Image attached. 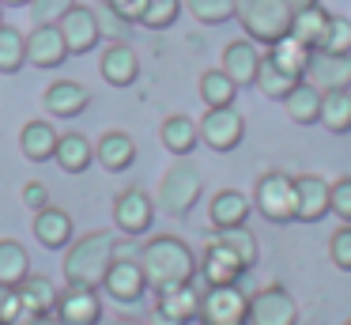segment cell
Instances as JSON below:
<instances>
[{
	"mask_svg": "<svg viewBox=\"0 0 351 325\" xmlns=\"http://www.w3.org/2000/svg\"><path fill=\"white\" fill-rule=\"evenodd\" d=\"M23 204L31 212L49 208V186H46V181H27V186H23Z\"/></svg>",
	"mask_w": 351,
	"mask_h": 325,
	"instance_id": "cell-45",
	"label": "cell"
},
{
	"mask_svg": "<svg viewBox=\"0 0 351 325\" xmlns=\"http://www.w3.org/2000/svg\"><path fill=\"white\" fill-rule=\"evenodd\" d=\"M159 295V302H155V310H162V314H170L174 322H182V325H189V322H197V314H200V287L193 284H178V287H167V291H155Z\"/></svg>",
	"mask_w": 351,
	"mask_h": 325,
	"instance_id": "cell-25",
	"label": "cell"
},
{
	"mask_svg": "<svg viewBox=\"0 0 351 325\" xmlns=\"http://www.w3.org/2000/svg\"><path fill=\"white\" fill-rule=\"evenodd\" d=\"M152 219H155V201L144 189L132 186L114 197V223L125 238H140L144 231H152Z\"/></svg>",
	"mask_w": 351,
	"mask_h": 325,
	"instance_id": "cell-11",
	"label": "cell"
},
{
	"mask_svg": "<svg viewBox=\"0 0 351 325\" xmlns=\"http://www.w3.org/2000/svg\"><path fill=\"white\" fill-rule=\"evenodd\" d=\"M306 80L317 91H351V57H332V53H313Z\"/></svg>",
	"mask_w": 351,
	"mask_h": 325,
	"instance_id": "cell-20",
	"label": "cell"
},
{
	"mask_svg": "<svg viewBox=\"0 0 351 325\" xmlns=\"http://www.w3.org/2000/svg\"><path fill=\"white\" fill-rule=\"evenodd\" d=\"M159 140H162V148H167L170 155H178V159L193 155V148L200 144L197 121L185 117V113H170V117H162V125H159Z\"/></svg>",
	"mask_w": 351,
	"mask_h": 325,
	"instance_id": "cell-26",
	"label": "cell"
},
{
	"mask_svg": "<svg viewBox=\"0 0 351 325\" xmlns=\"http://www.w3.org/2000/svg\"><path fill=\"white\" fill-rule=\"evenodd\" d=\"M185 12L197 15L208 27H219V23H230L238 12V0H185Z\"/></svg>",
	"mask_w": 351,
	"mask_h": 325,
	"instance_id": "cell-38",
	"label": "cell"
},
{
	"mask_svg": "<svg viewBox=\"0 0 351 325\" xmlns=\"http://www.w3.org/2000/svg\"><path fill=\"white\" fill-rule=\"evenodd\" d=\"M57 140H61V133H57L49 121H42V117H31L23 128H19V151H23L31 163H46V159H53Z\"/></svg>",
	"mask_w": 351,
	"mask_h": 325,
	"instance_id": "cell-24",
	"label": "cell"
},
{
	"mask_svg": "<svg viewBox=\"0 0 351 325\" xmlns=\"http://www.w3.org/2000/svg\"><path fill=\"white\" fill-rule=\"evenodd\" d=\"M106 8L114 15H121L125 23H140V15H144L147 0H106Z\"/></svg>",
	"mask_w": 351,
	"mask_h": 325,
	"instance_id": "cell-46",
	"label": "cell"
},
{
	"mask_svg": "<svg viewBox=\"0 0 351 325\" xmlns=\"http://www.w3.org/2000/svg\"><path fill=\"white\" fill-rule=\"evenodd\" d=\"M34 238L42 242L46 249H69L72 242V216L64 208H57V204H49V208L34 212Z\"/></svg>",
	"mask_w": 351,
	"mask_h": 325,
	"instance_id": "cell-23",
	"label": "cell"
},
{
	"mask_svg": "<svg viewBox=\"0 0 351 325\" xmlns=\"http://www.w3.org/2000/svg\"><path fill=\"white\" fill-rule=\"evenodd\" d=\"M72 4H76V0H31L27 8L34 12V19H38V23H57Z\"/></svg>",
	"mask_w": 351,
	"mask_h": 325,
	"instance_id": "cell-43",
	"label": "cell"
},
{
	"mask_svg": "<svg viewBox=\"0 0 351 325\" xmlns=\"http://www.w3.org/2000/svg\"><path fill=\"white\" fill-rule=\"evenodd\" d=\"M234 19H242V30L250 42L257 45H276L280 38L291 34V12L283 0H238V12Z\"/></svg>",
	"mask_w": 351,
	"mask_h": 325,
	"instance_id": "cell-3",
	"label": "cell"
},
{
	"mask_svg": "<svg viewBox=\"0 0 351 325\" xmlns=\"http://www.w3.org/2000/svg\"><path fill=\"white\" fill-rule=\"evenodd\" d=\"M114 325H144V322H132V317H117Z\"/></svg>",
	"mask_w": 351,
	"mask_h": 325,
	"instance_id": "cell-51",
	"label": "cell"
},
{
	"mask_svg": "<svg viewBox=\"0 0 351 325\" xmlns=\"http://www.w3.org/2000/svg\"><path fill=\"white\" fill-rule=\"evenodd\" d=\"M23 317V302H19L16 287H4L0 284V325H16Z\"/></svg>",
	"mask_w": 351,
	"mask_h": 325,
	"instance_id": "cell-42",
	"label": "cell"
},
{
	"mask_svg": "<svg viewBox=\"0 0 351 325\" xmlns=\"http://www.w3.org/2000/svg\"><path fill=\"white\" fill-rule=\"evenodd\" d=\"M215 238H219V242H227V246L234 249L238 257H242V265H245V269H253V265H257L261 246H257V234H253L250 227H227V231H215Z\"/></svg>",
	"mask_w": 351,
	"mask_h": 325,
	"instance_id": "cell-37",
	"label": "cell"
},
{
	"mask_svg": "<svg viewBox=\"0 0 351 325\" xmlns=\"http://www.w3.org/2000/svg\"><path fill=\"white\" fill-rule=\"evenodd\" d=\"M99 72H102V80H106L110 87H132V83H136V76H140L136 49H132L129 42L106 45V49H102V57H99Z\"/></svg>",
	"mask_w": 351,
	"mask_h": 325,
	"instance_id": "cell-17",
	"label": "cell"
},
{
	"mask_svg": "<svg viewBox=\"0 0 351 325\" xmlns=\"http://www.w3.org/2000/svg\"><path fill=\"white\" fill-rule=\"evenodd\" d=\"M16 291H19V302H23V317H49L57 310V299H61V287L46 272H31Z\"/></svg>",
	"mask_w": 351,
	"mask_h": 325,
	"instance_id": "cell-18",
	"label": "cell"
},
{
	"mask_svg": "<svg viewBox=\"0 0 351 325\" xmlns=\"http://www.w3.org/2000/svg\"><path fill=\"white\" fill-rule=\"evenodd\" d=\"M325 23H328V12L321 4L302 8V12H295V19H291V38H295V42H302L306 49H317Z\"/></svg>",
	"mask_w": 351,
	"mask_h": 325,
	"instance_id": "cell-34",
	"label": "cell"
},
{
	"mask_svg": "<svg viewBox=\"0 0 351 325\" xmlns=\"http://www.w3.org/2000/svg\"><path fill=\"white\" fill-rule=\"evenodd\" d=\"M253 208L268 223H295V178L287 170H268L253 186Z\"/></svg>",
	"mask_w": 351,
	"mask_h": 325,
	"instance_id": "cell-5",
	"label": "cell"
},
{
	"mask_svg": "<svg viewBox=\"0 0 351 325\" xmlns=\"http://www.w3.org/2000/svg\"><path fill=\"white\" fill-rule=\"evenodd\" d=\"M302 80H295V76H287L283 68H276L272 60L261 53V68H257V80H253V87L261 91L265 98H272V102H283V98L291 95V91L298 87Z\"/></svg>",
	"mask_w": 351,
	"mask_h": 325,
	"instance_id": "cell-32",
	"label": "cell"
},
{
	"mask_svg": "<svg viewBox=\"0 0 351 325\" xmlns=\"http://www.w3.org/2000/svg\"><path fill=\"white\" fill-rule=\"evenodd\" d=\"M95 15H99V30H102V34L110 30V34H114V42H125V30H129V23H125L121 15H114L106 4L95 8Z\"/></svg>",
	"mask_w": 351,
	"mask_h": 325,
	"instance_id": "cell-44",
	"label": "cell"
},
{
	"mask_svg": "<svg viewBox=\"0 0 351 325\" xmlns=\"http://www.w3.org/2000/svg\"><path fill=\"white\" fill-rule=\"evenodd\" d=\"M250 325H298V302L283 284H268L250 295Z\"/></svg>",
	"mask_w": 351,
	"mask_h": 325,
	"instance_id": "cell-8",
	"label": "cell"
},
{
	"mask_svg": "<svg viewBox=\"0 0 351 325\" xmlns=\"http://www.w3.org/2000/svg\"><path fill=\"white\" fill-rule=\"evenodd\" d=\"M204 193V181H200V170L193 163H174L167 174H162L159 189H155V208L167 212L170 219H182L193 212V204Z\"/></svg>",
	"mask_w": 351,
	"mask_h": 325,
	"instance_id": "cell-4",
	"label": "cell"
},
{
	"mask_svg": "<svg viewBox=\"0 0 351 325\" xmlns=\"http://www.w3.org/2000/svg\"><path fill=\"white\" fill-rule=\"evenodd\" d=\"M313 53H332V57H351V19L348 15H328L321 42Z\"/></svg>",
	"mask_w": 351,
	"mask_h": 325,
	"instance_id": "cell-36",
	"label": "cell"
},
{
	"mask_svg": "<svg viewBox=\"0 0 351 325\" xmlns=\"http://www.w3.org/2000/svg\"><path fill=\"white\" fill-rule=\"evenodd\" d=\"M95 163H102L110 174L129 170V166L136 163V140H132L129 133H121V128H110V133H102L99 144H95Z\"/></svg>",
	"mask_w": 351,
	"mask_h": 325,
	"instance_id": "cell-21",
	"label": "cell"
},
{
	"mask_svg": "<svg viewBox=\"0 0 351 325\" xmlns=\"http://www.w3.org/2000/svg\"><path fill=\"white\" fill-rule=\"evenodd\" d=\"M147 325H182V322H174L170 314H162V310H152V322Z\"/></svg>",
	"mask_w": 351,
	"mask_h": 325,
	"instance_id": "cell-47",
	"label": "cell"
},
{
	"mask_svg": "<svg viewBox=\"0 0 351 325\" xmlns=\"http://www.w3.org/2000/svg\"><path fill=\"white\" fill-rule=\"evenodd\" d=\"M0 4H4V8H27L31 0H0Z\"/></svg>",
	"mask_w": 351,
	"mask_h": 325,
	"instance_id": "cell-50",
	"label": "cell"
},
{
	"mask_svg": "<svg viewBox=\"0 0 351 325\" xmlns=\"http://www.w3.org/2000/svg\"><path fill=\"white\" fill-rule=\"evenodd\" d=\"M200 325H250V295L238 284H219L200 291Z\"/></svg>",
	"mask_w": 351,
	"mask_h": 325,
	"instance_id": "cell-6",
	"label": "cell"
},
{
	"mask_svg": "<svg viewBox=\"0 0 351 325\" xmlns=\"http://www.w3.org/2000/svg\"><path fill=\"white\" fill-rule=\"evenodd\" d=\"M27 65V34L0 23V76H16Z\"/></svg>",
	"mask_w": 351,
	"mask_h": 325,
	"instance_id": "cell-33",
	"label": "cell"
},
{
	"mask_svg": "<svg viewBox=\"0 0 351 325\" xmlns=\"http://www.w3.org/2000/svg\"><path fill=\"white\" fill-rule=\"evenodd\" d=\"M328 189H332V212L343 219V223H351V178H336V181H328Z\"/></svg>",
	"mask_w": 351,
	"mask_h": 325,
	"instance_id": "cell-41",
	"label": "cell"
},
{
	"mask_svg": "<svg viewBox=\"0 0 351 325\" xmlns=\"http://www.w3.org/2000/svg\"><path fill=\"white\" fill-rule=\"evenodd\" d=\"M200 98H204V106H234L238 83L230 80L223 68H208V72L200 76Z\"/></svg>",
	"mask_w": 351,
	"mask_h": 325,
	"instance_id": "cell-35",
	"label": "cell"
},
{
	"mask_svg": "<svg viewBox=\"0 0 351 325\" xmlns=\"http://www.w3.org/2000/svg\"><path fill=\"white\" fill-rule=\"evenodd\" d=\"M57 27H61V38H64V45H69V57L72 53L84 57V53L99 49V42H102L99 15H95L91 4H72L69 12L57 19Z\"/></svg>",
	"mask_w": 351,
	"mask_h": 325,
	"instance_id": "cell-9",
	"label": "cell"
},
{
	"mask_svg": "<svg viewBox=\"0 0 351 325\" xmlns=\"http://www.w3.org/2000/svg\"><path fill=\"white\" fill-rule=\"evenodd\" d=\"M197 133H200V140H204L208 148L223 155V151H234L238 144H242L245 117H242L238 106H208L204 117L197 121Z\"/></svg>",
	"mask_w": 351,
	"mask_h": 325,
	"instance_id": "cell-7",
	"label": "cell"
},
{
	"mask_svg": "<svg viewBox=\"0 0 351 325\" xmlns=\"http://www.w3.org/2000/svg\"><path fill=\"white\" fill-rule=\"evenodd\" d=\"M53 159H57V166H61L64 174H84L87 166H91V159H95V148H91V140H87V136L64 133L61 140H57Z\"/></svg>",
	"mask_w": 351,
	"mask_h": 325,
	"instance_id": "cell-30",
	"label": "cell"
},
{
	"mask_svg": "<svg viewBox=\"0 0 351 325\" xmlns=\"http://www.w3.org/2000/svg\"><path fill=\"white\" fill-rule=\"evenodd\" d=\"M328 254H332V265L343 272H351V223L336 227L332 238H328Z\"/></svg>",
	"mask_w": 351,
	"mask_h": 325,
	"instance_id": "cell-40",
	"label": "cell"
},
{
	"mask_svg": "<svg viewBox=\"0 0 351 325\" xmlns=\"http://www.w3.org/2000/svg\"><path fill=\"white\" fill-rule=\"evenodd\" d=\"M197 272L204 276L208 287H219V284H238V280H242L250 269H245L242 257H238L227 242H219L212 234V238H208V246H204V254H200V261H197Z\"/></svg>",
	"mask_w": 351,
	"mask_h": 325,
	"instance_id": "cell-10",
	"label": "cell"
},
{
	"mask_svg": "<svg viewBox=\"0 0 351 325\" xmlns=\"http://www.w3.org/2000/svg\"><path fill=\"white\" fill-rule=\"evenodd\" d=\"M27 325H61V322H57V317L49 314V317H31V322H27Z\"/></svg>",
	"mask_w": 351,
	"mask_h": 325,
	"instance_id": "cell-49",
	"label": "cell"
},
{
	"mask_svg": "<svg viewBox=\"0 0 351 325\" xmlns=\"http://www.w3.org/2000/svg\"><path fill=\"white\" fill-rule=\"evenodd\" d=\"M42 106H46L53 117L69 121V117H80V113L91 106V91L76 80H53L46 87V95H42Z\"/></svg>",
	"mask_w": 351,
	"mask_h": 325,
	"instance_id": "cell-16",
	"label": "cell"
},
{
	"mask_svg": "<svg viewBox=\"0 0 351 325\" xmlns=\"http://www.w3.org/2000/svg\"><path fill=\"white\" fill-rule=\"evenodd\" d=\"M219 68L238 83V87H250V83L257 80V68H261V49H257V42H250V38H234V42H227Z\"/></svg>",
	"mask_w": 351,
	"mask_h": 325,
	"instance_id": "cell-19",
	"label": "cell"
},
{
	"mask_svg": "<svg viewBox=\"0 0 351 325\" xmlns=\"http://www.w3.org/2000/svg\"><path fill=\"white\" fill-rule=\"evenodd\" d=\"M114 257H117V234L114 231H91L84 238L69 242L64 261H61L64 284L69 287H99L106 269L114 265Z\"/></svg>",
	"mask_w": 351,
	"mask_h": 325,
	"instance_id": "cell-2",
	"label": "cell"
},
{
	"mask_svg": "<svg viewBox=\"0 0 351 325\" xmlns=\"http://www.w3.org/2000/svg\"><path fill=\"white\" fill-rule=\"evenodd\" d=\"M102 291L110 295L114 302H125V306H132V302L144 299L147 284H144V272H140V261L136 257H114V265L106 269V276H102Z\"/></svg>",
	"mask_w": 351,
	"mask_h": 325,
	"instance_id": "cell-12",
	"label": "cell"
},
{
	"mask_svg": "<svg viewBox=\"0 0 351 325\" xmlns=\"http://www.w3.org/2000/svg\"><path fill=\"white\" fill-rule=\"evenodd\" d=\"M283 4H287L291 12H302V8H313L317 0H283Z\"/></svg>",
	"mask_w": 351,
	"mask_h": 325,
	"instance_id": "cell-48",
	"label": "cell"
},
{
	"mask_svg": "<svg viewBox=\"0 0 351 325\" xmlns=\"http://www.w3.org/2000/svg\"><path fill=\"white\" fill-rule=\"evenodd\" d=\"M250 197L242 193V189H219V193L212 197V204H208V219H212L215 231H227V227H245V219H250Z\"/></svg>",
	"mask_w": 351,
	"mask_h": 325,
	"instance_id": "cell-22",
	"label": "cell"
},
{
	"mask_svg": "<svg viewBox=\"0 0 351 325\" xmlns=\"http://www.w3.org/2000/svg\"><path fill=\"white\" fill-rule=\"evenodd\" d=\"M332 189L321 174H298L295 178V219L302 223H317L332 212Z\"/></svg>",
	"mask_w": 351,
	"mask_h": 325,
	"instance_id": "cell-14",
	"label": "cell"
},
{
	"mask_svg": "<svg viewBox=\"0 0 351 325\" xmlns=\"http://www.w3.org/2000/svg\"><path fill=\"white\" fill-rule=\"evenodd\" d=\"M268 60H272L276 68H283L287 76H295V80H306V68H310V57H313V49H306L302 42H295V38H280L276 45H268V53H265Z\"/></svg>",
	"mask_w": 351,
	"mask_h": 325,
	"instance_id": "cell-29",
	"label": "cell"
},
{
	"mask_svg": "<svg viewBox=\"0 0 351 325\" xmlns=\"http://www.w3.org/2000/svg\"><path fill=\"white\" fill-rule=\"evenodd\" d=\"M178 15H182V0H147L144 15H140V27L167 30V27L178 23Z\"/></svg>",
	"mask_w": 351,
	"mask_h": 325,
	"instance_id": "cell-39",
	"label": "cell"
},
{
	"mask_svg": "<svg viewBox=\"0 0 351 325\" xmlns=\"http://www.w3.org/2000/svg\"><path fill=\"white\" fill-rule=\"evenodd\" d=\"M343 325H351V317H348V322H343Z\"/></svg>",
	"mask_w": 351,
	"mask_h": 325,
	"instance_id": "cell-53",
	"label": "cell"
},
{
	"mask_svg": "<svg viewBox=\"0 0 351 325\" xmlns=\"http://www.w3.org/2000/svg\"><path fill=\"white\" fill-rule=\"evenodd\" d=\"M136 261H140V272H144V284L152 291H167V287L189 284L197 276V254L178 234H155L152 242L140 246Z\"/></svg>",
	"mask_w": 351,
	"mask_h": 325,
	"instance_id": "cell-1",
	"label": "cell"
},
{
	"mask_svg": "<svg viewBox=\"0 0 351 325\" xmlns=\"http://www.w3.org/2000/svg\"><path fill=\"white\" fill-rule=\"evenodd\" d=\"M27 60L34 68H61L69 60V45L61 38L57 23H38V27L27 34Z\"/></svg>",
	"mask_w": 351,
	"mask_h": 325,
	"instance_id": "cell-15",
	"label": "cell"
},
{
	"mask_svg": "<svg viewBox=\"0 0 351 325\" xmlns=\"http://www.w3.org/2000/svg\"><path fill=\"white\" fill-rule=\"evenodd\" d=\"M317 125H325L332 136H348L351 133V91H321Z\"/></svg>",
	"mask_w": 351,
	"mask_h": 325,
	"instance_id": "cell-28",
	"label": "cell"
},
{
	"mask_svg": "<svg viewBox=\"0 0 351 325\" xmlns=\"http://www.w3.org/2000/svg\"><path fill=\"white\" fill-rule=\"evenodd\" d=\"M283 106H287V117L295 121V125H317V117H321V91L313 87L310 80H302L287 98H283Z\"/></svg>",
	"mask_w": 351,
	"mask_h": 325,
	"instance_id": "cell-31",
	"label": "cell"
},
{
	"mask_svg": "<svg viewBox=\"0 0 351 325\" xmlns=\"http://www.w3.org/2000/svg\"><path fill=\"white\" fill-rule=\"evenodd\" d=\"M53 317L61 325H99L102 322L99 287H64L61 299H57Z\"/></svg>",
	"mask_w": 351,
	"mask_h": 325,
	"instance_id": "cell-13",
	"label": "cell"
},
{
	"mask_svg": "<svg viewBox=\"0 0 351 325\" xmlns=\"http://www.w3.org/2000/svg\"><path fill=\"white\" fill-rule=\"evenodd\" d=\"M0 23H4V4H0Z\"/></svg>",
	"mask_w": 351,
	"mask_h": 325,
	"instance_id": "cell-52",
	"label": "cell"
},
{
	"mask_svg": "<svg viewBox=\"0 0 351 325\" xmlns=\"http://www.w3.org/2000/svg\"><path fill=\"white\" fill-rule=\"evenodd\" d=\"M31 276V254L19 238H0V284L19 287Z\"/></svg>",
	"mask_w": 351,
	"mask_h": 325,
	"instance_id": "cell-27",
	"label": "cell"
}]
</instances>
